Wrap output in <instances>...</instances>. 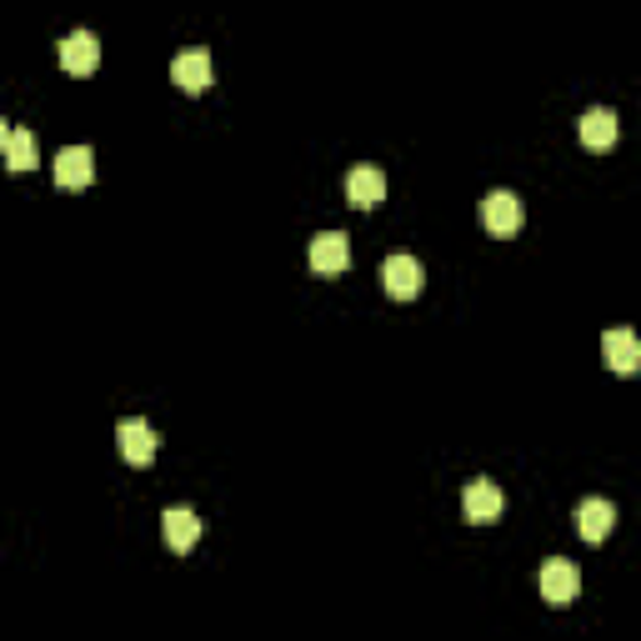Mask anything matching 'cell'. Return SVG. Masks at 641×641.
Here are the masks:
<instances>
[{
    "label": "cell",
    "instance_id": "obj_15",
    "mask_svg": "<svg viewBox=\"0 0 641 641\" xmlns=\"http://www.w3.org/2000/svg\"><path fill=\"white\" fill-rule=\"evenodd\" d=\"M0 145H5V166L11 171H31L36 166V136L21 126H0Z\"/></svg>",
    "mask_w": 641,
    "mask_h": 641
},
{
    "label": "cell",
    "instance_id": "obj_4",
    "mask_svg": "<svg viewBox=\"0 0 641 641\" xmlns=\"http://www.w3.org/2000/svg\"><path fill=\"white\" fill-rule=\"evenodd\" d=\"M501 506H506V497H501L497 481H487V476H476V481H466L462 491V511H466V522H497Z\"/></svg>",
    "mask_w": 641,
    "mask_h": 641
},
{
    "label": "cell",
    "instance_id": "obj_9",
    "mask_svg": "<svg viewBox=\"0 0 641 641\" xmlns=\"http://www.w3.org/2000/svg\"><path fill=\"white\" fill-rule=\"evenodd\" d=\"M381 281H386V291H392L396 301H411L416 291H421V261L416 256H386V266H381Z\"/></svg>",
    "mask_w": 641,
    "mask_h": 641
},
{
    "label": "cell",
    "instance_id": "obj_13",
    "mask_svg": "<svg viewBox=\"0 0 641 641\" xmlns=\"http://www.w3.org/2000/svg\"><path fill=\"white\" fill-rule=\"evenodd\" d=\"M161 526H166L171 551H190L196 541H201V532H206V522H201V516H196L190 506H171L166 516H161Z\"/></svg>",
    "mask_w": 641,
    "mask_h": 641
},
{
    "label": "cell",
    "instance_id": "obj_3",
    "mask_svg": "<svg viewBox=\"0 0 641 641\" xmlns=\"http://www.w3.org/2000/svg\"><path fill=\"white\" fill-rule=\"evenodd\" d=\"M481 226H487L491 236L522 231V196H516V190H491L487 201H481Z\"/></svg>",
    "mask_w": 641,
    "mask_h": 641
},
{
    "label": "cell",
    "instance_id": "obj_7",
    "mask_svg": "<svg viewBox=\"0 0 641 641\" xmlns=\"http://www.w3.org/2000/svg\"><path fill=\"white\" fill-rule=\"evenodd\" d=\"M91 176H95V151L91 145H66V151L56 155V186L60 190L91 186Z\"/></svg>",
    "mask_w": 641,
    "mask_h": 641
},
{
    "label": "cell",
    "instance_id": "obj_12",
    "mask_svg": "<svg viewBox=\"0 0 641 641\" xmlns=\"http://www.w3.org/2000/svg\"><path fill=\"white\" fill-rule=\"evenodd\" d=\"M611 526H617V506L602 497H586L582 506H576V532L586 536V541H606L611 536Z\"/></svg>",
    "mask_w": 641,
    "mask_h": 641
},
{
    "label": "cell",
    "instance_id": "obj_14",
    "mask_svg": "<svg viewBox=\"0 0 641 641\" xmlns=\"http://www.w3.org/2000/svg\"><path fill=\"white\" fill-rule=\"evenodd\" d=\"M582 145L586 151H611L617 145V110L611 106H592L582 116Z\"/></svg>",
    "mask_w": 641,
    "mask_h": 641
},
{
    "label": "cell",
    "instance_id": "obj_2",
    "mask_svg": "<svg viewBox=\"0 0 641 641\" xmlns=\"http://www.w3.org/2000/svg\"><path fill=\"white\" fill-rule=\"evenodd\" d=\"M576 592H582V571L571 567L567 557L541 561V596H547L551 606H571L576 602Z\"/></svg>",
    "mask_w": 641,
    "mask_h": 641
},
{
    "label": "cell",
    "instance_id": "obj_8",
    "mask_svg": "<svg viewBox=\"0 0 641 641\" xmlns=\"http://www.w3.org/2000/svg\"><path fill=\"white\" fill-rule=\"evenodd\" d=\"M602 351H606V366L617 371V376H631V371L641 366V341L627 326H611V331L602 336Z\"/></svg>",
    "mask_w": 641,
    "mask_h": 641
},
{
    "label": "cell",
    "instance_id": "obj_5",
    "mask_svg": "<svg viewBox=\"0 0 641 641\" xmlns=\"http://www.w3.org/2000/svg\"><path fill=\"white\" fill-rule=\"evenodd\" d=\"M346 266H351V236H346V231H320V236L311 241V271L341 276Z\"/></svg>",
    "mask_w": 641,
    "mask_h": 641
},
{
    "label": "cell",
    "instance_id": "obj_10",
    "mask_svg": "<svg viewBox=\"0 0 641 641\" xmlns=\"http://www.w3.org/2000/svg\"><path fill=\"white\" fill-rule=\"evenodd\" d=\"M60 66L71 75H91L95 66H101V40H95L91 31H71V36L60 40Z\"/></svg>",
    "mask_w": 641,
    "mask_h": 641
},
{
    "label": "cell",
    "instance_id": "obj_6",
    "mask_svg": "<svg viewBox=\"0 0 641 641\" xmlns=\"http://www.w3.org/2000/svg\"><path fill=\"white\" fill-rule=\"evenodd\" d=\"M171 81H176L180 91L201 95L206 85H211V50H206V46H190V50H180V56L171 60Z\"/></svg>",
    "mask_w": 641,
    "mask_h": 641
},
{
    "label": "cell",
    "instance_id": "obj_1",
    "mask_svg": "<svg viewBox=\"0 0 641 641\" xmlns=\"http://www.w3.org/2000/svg\"><path fill=\"white\" fill-rule=\"evenodd\" d=\"M116 441H120V456L131 466H151L155 452H161V436H155V427L145 416H126L116 427Z\"/></svg>",
    "mask_w": 641,
    "mask_h": 641
},
{
    "label": "cell",
    "instance_id": "obj_11",
    "mask_svg": "<svg viewBox=\"0 0 641 641\" xmlns=\"http://www.w3.org/2000/svg\"><path fill=\"white\" fill-rule=\"evenodd\" d=\"M346 196H351L357 211H376V206L386 201V176H381L376 166H357L346 176Z\"/></svg>",
    "mask_w": 641,
    "mask_h": 641
}]
</instances>
